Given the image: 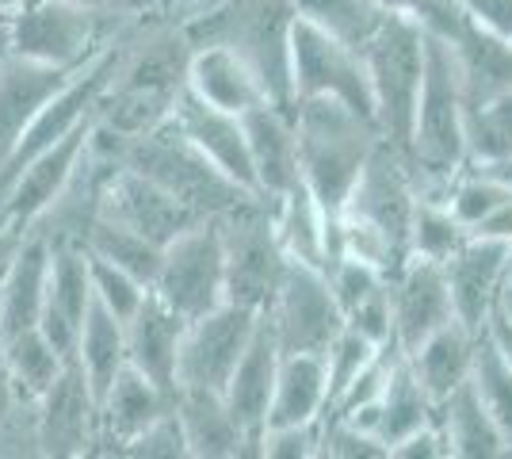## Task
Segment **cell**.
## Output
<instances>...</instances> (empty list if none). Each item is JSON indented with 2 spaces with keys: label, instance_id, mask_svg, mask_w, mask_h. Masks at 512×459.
<instances>
[{
  "label": "cell",
  "instance_id": "obj_31",
  "mask_svg": "<svg viewBox=\"0 0 512 459\" xmlns=\"http://www.w3.org/2000/svg\"><path fill=\"white\" fill-rule=\"evenodd\" d=\"M436 414H440V425H444V433H448L451 456H459V459L509 456L505 433L497 429V421H493V414L486 410L482 394L474 391L470 379L451 394L448 402H440Z\"/></svg>",
  "mask_w": 512,
  "mask_h": 459
},
{
  "label": "cell",
  "instance_id": "obj_14",
  "mask_svg": "<svg viewBox=\"0 0 512 459\" xmlns=\"http://www.w3.org/2000/svg\"><path fill=\"white\" fill-rule=\"evenodd\" d=\"M96 131V115L85 119L77 131H69L62 142H54L46 153H39L31 165H23V173L0 192V222L16 234H31L39 222L54 211V203L65 196V188L73 184V176L81 169Z\"/></svg>",
  "mask_w": 512,
  "mask_h": 459
},
{
  "label": "cell",
  "instance_id": "obj_5",
  "mask_svg": "<svg viewBox=\"0 0 512 459\" xmlns=\"http://www.w3.org/2000/svg\"><path fill=\"white\" fill-rule=\"evenodd\" d=\"M299 20L295 0H214L199 16L184 20L192 46H226L260 77L268 100L279 108H295L291 77V31Z\"/></svg>",
  "mask_w": 512,
  "mask_h": 459
},
{
  "label": "cell",
  "instance_id": "obj_36",
  "mask_svg": "<svg viewBox=\"0 0 512 459\" xmlns=\"http://www.w3.org/2000/svg\"><path fill=\"white\" fill-rule=\"evenodd\" d=\"M4 364H8V375L16 383V394H20L23 406H35L50 383L62 375L65 368V356L54 349V341L46 337L43 329H23L16 337H4ZM73 360V356H69Z\"/></svg>",
  "mask_w": 512,
  "mask_h": 459
},
{
  "label": "cell",
  "instance_id": "obj_48",
  "mask_svg": "<svg viewBox=\"0 0 512 459\" xmlns=\"http://www.w3.org/2000/svg\"><path fill=\"white\" fill-rule=\"evenodd\" d=\"M344 326L360 329L367 341H375V345H390V341H398L394 337V303H390V280L383 287H375L360 306H352L348 314H344Z\"/></svg>",
  "mask_w": 512,
  "mask_h": 459
},
{
  "label": "cell",
  "instance_id": "obj_29",
  "mask_svg": "<svg viewBox=\"0 0 512 459\" xmlns=\"http://www.w3.org/2000/svg\"><path fill=\"white\" fill-rule=\"evenodd\" d=\"M478 337L482 333H474V329H467L455 318L444 329H436L421 349L409 352V364H413V372H417L421 387L428 391V398L436 402V410H440V402H448L451 394L470 379Z\"/></svg>",
  "mask_w": 512,
  "mask_h": 459
},
{
  "label": "cell",
  "instance_id": "obj_58",
  "mask_svg": "<svg viewBox=\"0 0 512 459\" xmlns=\"http://www.w3.org/2000/svg\"><path fill=\"white\" fill-rule=\"evenodd\" d=\"M474 169H482L486 176H493L497 184H505L512 192V157H505V161H490V165H474Z\"/></svg>",
  "mask_w": 512,
  "mask_h": 459
},
{
  "label": "cell",
  "instance_id": "obj_56",
  "mask_svg": "<svg viewBox=\"0 0 512 459\" xmlns=\"http://www.w3.org/2000/svg\"><path fill=\"white\" fill-rule=\"evenodd\" d=\"M77 4H92V8L119 12V16H150V0H77Z\"/></svg>",
  "mask_w": 512,
  "mask_h": 459
},
{
  "label": "cell",
  "instance_id": "obj_51",
  "mask_svg": "<svg viewBox=\"0 0 512 459\" xmlns=\"http://www.w3.org/2000/svg\"><path fill=\"white\" fill-rule=\"evenodd\" d=\"M390 456H398V459H444V456H451L448 433H444V425H440V421H432V425L417 429V433L406 437L402 444H394V448H390Z\"/></svg>",
  "mask_w": 512,
  "mask_h": 459
},
{
  "label": "cell",
  "instance_id": "obj_47",
  "mask_svg": "<svg viewBox=\"0 0 512 459\" xmlns=\"http://www.w3.org/2000/svg\"><path fill=\"white\" fill-rule=\"evenodd\" d=\"M321 456H337V459H367V456H390L383 437L356 429L352 421H321Z\"/></svg>",
  "mask_w": 512,
  "mask_h": 459
},
{
  "label": "cell",
  "instance_id": "obj_10",
  "mask_svg": "<svg viewBox=\"0 0 512 459\" xmlns=\"http://www.w3.org/2000/svg\"><path fill=\"white\" fill-rule=\"evenodd\" d=\"M291 77H295V104L321 96L360 111L375 123V92L363 50L333 39L329 31H321L302 16L291 31Z\"/></svg>",
  "mask_w": 512,
  "mask_h": 459
},
{
  "label": "cell",
  "instance_id": "obj_7",
  "mask_svg": "<svg viewBox=\"0 0 512 459\" xmlns=\"http://www.w3.org/2000/svg\"><path fill=\"white\" fill-rule=\"evenodd\" d=\"M119 157H123V165H130L134 173L150 176L153 184H161L169 196H176L203 219H218V215L234 211L237 203L253 199V192L234 184L188 134L180 131L176 119L153 127L150 134L123 138Z\"/></svg>",
  "mask_w": 512,
  "mask_h": 459
},
{
  "label": "cell",
  "instance_id": "obj_63",
  "mask_svg": "<svg viewBox=\"0 0 512 459\" xmlns=\"http://www.w3.org/2000/svg\"><path fill=\"white\" fill-rule=\"evenodd\" d=\"M0 280H4V272H0Z\"/></svg>",
  "mask_w": 512,
  "mask_h": 459
},
{
  "label": "cell",
  "instance_id": "obj_18",
  "mask_svg": "<svg viewBox=\"0 0 512 459\" xmlns=\"http://www.w3.org/2000/svg\"><path fill=\"white\" fill-rule=\"evenodd\" d=\"M50 280H46V303H43V329L54 341V349L65 360L77 356L81 326L88 318V306L96 299L92 291V272H88V253L73 241H50Z\"/></svg>",
  "mask_w": 512,
  "mask_h": 459
},
{
  "label": "cell",
  "instance_id": "obj_43",
  "mask_svg": "<svg viewBox=\"0 0 512 459\" xmlns=\"http://www.w3.org/2000/svg\"><path fill=\"white\" fill-rule=\"evenodd\" d=\"M505 199H509V188H505V184H497V180H493V176H486L482 169H474V165H470L467 173L459 176V180L448 188L451 215L467 226V234L482 219H490V215L501 207V203H505Z\"/></svg>",
  "mask_w": 512,
  "mask_h": 459
},
{
  "label": "cell",
  "instance_id": "obj_49",
  "mask_svg": "<svg viewBox=\"0 0 512 459\" xmlns=\"http://www.w3.org/2000/svg\"><path fill=\"white\" fill-rule=\"evenodd\" d=\"M123 456H157V459L188 456V440H184V429H180L176 410H169L165 417H157L142 437L130 440L127 448H123Z\"/></svg>",
  "mask_w": 512,
  "mask_h": 459
},
{
  "label": "cell",
  "instance_id": "obj_16",
  "mask_svg": "<svg viewBox=\"0 0 512 459\" xmlns=\"http://www.w3.org/2000/svg\"><path fill=\"white\" fill-rule=\"evenodd\" d=\"M100 219L138 230L142 238L157 241V245H169L184 230L199 226L203 215H195L192 207H184L176 196H169L161 184H153L150 176L134 173L130 165L119 161L107 173L104 192H100Z\"/></svg>",
  "mask_w": 512,
  "mask_h": 459
},
{
  "label": "cell",
  "instance_id": "obj_50",
  "mask_svg": "<svg viewBox=\"0 0 512 459\" xmlns=\"http://www.w3.org/2000/svg\"><path fill=\"white\" fill-rule=\"evenodd\" d=\"M260 456L272 459H310L321 456V421L310 425H283V429H268Z\"/></svg>",
  "mask_w": 512,
  "mask_h": 459
},
{
  "label": "cell",
  "instance_id": "obj_39",
  "mask_svg": "<svg viewBox=\"0 0 512 459\" xmlns=\"http://www.w3.org/2000/svg\"><path fill=\"white\" fill-rule=\"evenodd\" d=\"M467 238V226L451 215L448 199H417L413 226H409V257H425V261L444 264L467 245Z\"/></svg>",
  "mask_w": 512,
  "mask_h": 459
},
{
  "label": "cell",
  "instance_id": "obj_61",
  "mask_svg": "<svg viewBox=\"0 0 512 459\" xmlns=\"http://www.w3.org/2000/svg\"><path fill=\"white\" fill-rule=\"evenodd\" d=\"M8 54H12V50H8V20H4L0 23V62H4Z\"/></svg>",
  "mask_w": 512,
  "mask_h": 459
},
{
  "label": "cell",
  "instance_id": "obj_52",
  "mask_svg": "<svg viewBox=\"0 0 512 459\" xmlns=\"http://www.w3.org/2000/svg\"><path fill=\"white\" fill-rule=\"evenodd\" d=\"M463 8L478 27L512 43V0H463Z\"/></svg>",
  "mask_w": 512,
  "mask_h": 459
},
{
  "label": "cell",
  "instance_id": "obj_40",
  "mask_svg": "<svg viewBox=\"0 0 512 459\" xmlns=\"http://www.w3.org/2000/svg\"><path fill=\"white\" fill-rule=\"evenodd\" d=\"M470 165H490L512 157V88L482 104H467Z\"/></svg>",
  "mask_w": 512,
  "mask_h": 459
},
{
  "label": "cell",
  "instance_id": "obj_28",
  "mask_svg": "<svg viewBox=\"0 0 512 459\" xmlns=\"http://www.w3.org/2000/svg\"><path fill=\"white\" fill-rule=\"evenodd\" d=\"M188 88L199 100H207L211 108L230 111V115H245L249 108L268 100V92L260 85V77L249 69V62L237 58L226 46H195Z\"/></svg>",
  "mask_w": 512,
  "mask_h": 459
},
{
  "label": "cell",
  "instance_id": "obj_20",
  "mask_svg": "<svg viewBox=\"0 0 512 459\" xmlns=\"http://www.w3.org/2000/svg\"><path fill=\"white\" fill-rule=\"evenodd\" d=\"M505 257H509V241L470 234L467 245L451 261H444L455 318L474 333L486 329L493 306H497V295L505 284Z\"/></svg>",
  "mask_w": 512,
  "mask_h": 459
},
{
  "label": "cell",
  "instance_id": "obj_41",
  "mask_svg": "<svg viewBox=\"0 0 512 459\" xmlns=\"http://www.w3.org/2000/svg\"><path fill=\"white\" fill-rule=\"evenodd\" d=\"M470 383H474V391L482 394V402H486V410L497 421V429L505 433V444H509V456H512V364L493 349V341L486 333L478 337Z\"/></svg>",
  "mask_w": 512,
  "mask_h": 459
},
{
  "label": "cell",
  "instance_id": "obj_46",
  "mask_svg": "<svg viewBox=\"0 0 512 459\" xmlns=\"http://www.w3.org/2000/svg\"><path fill=\"white\" fill-rule=\"evenodd\" d=\"M325 276H329V287H333V295H337V303H341L344 314H348L352 306H360L375 287L386 284V276L375 264L360 261V257H348V253L329 264Z\"/></svg>",
  "mask_w": 512,
  "mask_h": 459
},
{
  "label": "cell",
  "instance_id": "obj_33",
  "mask_svg": "<svg viewBox=\"0 0 512 459\" xmlns=\"http://www.w3.org/2000/svg\"><path fill=\"white\" fill-rule=\"evenodd\" d=\"M77 360L85 368L88 383L96 402H104V394L111 391V383L119 379V372L127 368V322H119L100 299H92L88 318L81 326V341H77Z\"/></svg>",
  "mask_w": 512,
  "mask_h": 459
},
{
  "label": "cell",
  "instance_id": "obj_25",
  "mask_svg": "<svg viewBox=\"0 0 512 459\" xmlns=\"http://www.w3.org/2000/svg\"><path fill=\"white\" fill-rule=\"evenodd\" d=\"M172 394H165L157 383H150L138 368H123L119 379L111 383V391L100 402V429H96V448L92 456H123L134 437H142L157 417L172 410Z\"/></svg>",
  "mask_w": 512,
  "mask_h": 459
},
{
  "label": "cell",
  "instance_id": "obj_8",
  "mask_svg": "<svg viewBox=\"0 0 512 459\" xmlns=\"http://www.w3.org/2000/svg\"><path fill=\"white\" fill-rule=\"evenodd\" d=\"M363 58H367V73H371L379 134L409 161L417 100H421V85H425V27L409 16H386L375 39L363 46Z\"/></svg>",
  "mask_w": 512,
  "mask_h": 459
},
{
  "label": "cell",
  "instance_id": "obj_13",
  "mask_svg": "<svg viewBox=\"0 0 512 459\" xmlns=\"http://www.w3.org/2000/svg\"><path fill=\"white\" fill-rule=\"evenodd\" d=\"M256 326H260V310L237 303L214 306L211 314L188 322L180 345V387L226 391L245 349L253 345Z\"/></svg>",
  "mask_w": 512,
  "mask_h": 459
},
{
  "label": "cell",
  "instance_id": "obj_35",
  "mask_svg": "<svg viewBox=\"0 0 512 459\" xmlns=\"http://www.w3.org/2000/svg\"><path fill=\"white\" fill-rule=\"evenodd\" d=\"M81 249L92 253V257H100V261L115 264V268H123V272H130L134 280H142L150 291L157 284V272H161V257H165V245L142 238L138 230H127L119 222L100 219V215L85 230Z\"/></svg>",
  "mask_w": 512,
  "mask_h": 459
},
{
  "label": "cell",
  "instance_id": "obj_11",
  "mask_svg": "<svg viewBox=\"0 0 512 459\" xmlns=\"http://www.w3.org/2000/svg\"><path fill=\"white\" fill-rule=\"evenodd\" d=\"M264 318L276 329L279 352H318L325 356L329 345L344 329V310L329 287V276L318 264L287 257L276 295L264 310Z\"/></svg>",
  "mask_w": 512,
  "mask_h": 459
},
{
  "label": "cell",
  "instance_id": "obj_37",
  "mask_svg": "<svg viewBox=\"0 0 512 459\" xmlns=\"http://www.w3.org/2000/svg\"><path fill=\"white\" fill-rule=\"evenodd\" d=\"M272 219H276L279 245L287 257L325 268V215L306 184L272 199Z\"/></svg>",
  "mask_w": 512,
  "mask_h": 459
},
{
  "label": "cell",
  "instance_id": "obj_42",
  "mask_svg": "<svg viewBox=\"0 0 512 459\" xmlns=\"http://www.w3.org/2000/svg\"><path fill=\"white\" fill-rule=\"evenodd\" d=\"M383 349V345H375V341H367L360 329L344 326L337 333V341L329 345L325 352V387H329V398H325V414L321 421L333 414V406L344 398V391L360 379V372L375 360V352Z\"/></svg>",
  "mask_w": 512,
  "mask_h": 459
},
{
  "label": "cell",
  "instance_id": "obj_27",
  "mask_svg": "<svg viewBox=\"0 0 512 459\" xmlns=\"http://www.w3.org/2000/svg\"><path fill=\"white\" fill-rule=\"evenodd\" d=\"M50 238L31 230L0 280V341L43 322L46 280H50Z\"/></svg>",
  "mask_w": 512,
  "mask_h": 459
},
{
  "label": "cell",
  "instance_id": "obj_1",
  "mask_svg": "<svg viewBox=\"0 0 512 459\" xmlns=\"http://www.w3.org/2000/svg\"><path fill=\"white\" fill-rule=\"evenodd\" d=\"M192 54L195 46L180 23H142L96 104V123L115 138H138L169 123L188 88Z\"/></svg>",
  "mask_w": 512,
  "mask_h": 459
},
{
  "label": "cell",
  "instance_id": "obj_17",
  "mask_svg": "<svg viewBox=\"0 0 512 459\" xmlns=\"http://www.w3.org/2000/svg\"><path fill=\"white\" fill-rule=\"evenodd\" d=\"M386 280H390V303H394V337H398L406 356L413 349H421L436 329L455 322V303H451L444 264L409 257Z\"/></svg>",
  "mask_w": 512,
  "mask_h": 459
},
{
  "label": "cell",
  "instance_id": "obj_24",
  "mask_svg": "<svg viewBox=\"0 0 512 459\" xmlns=\"http://www.w3.org/2000/svg\"><path fill=\"white\" fill-rule=\"evenodd\" d=\"M279 341L272 322L260 314V326H256L253 345L245 349L241 364L234 368L230 383H226V402L234 417L241 421L245 437L253 444V456H260V444H264V429H268V406H272V391H276V375H279Z\"/></svg>",
  "mask_w": 512,
  "mask_h": 459
},
{
  "label": "cell",
  "instance_id": "obj_54",
  "mask_svg": "<svg viewBox=\"0 0 512 459\" xmlns=\"http://www.w3.org/2000/svg\"><path fill=\"white\" fill-rule=\"evenodd\" d=\"M482 333H486V337L493 341V349L501 352V356H505V360L512 364V318H509V314L493 306L490 322H486V329H482Z\"/></svg>",
  "mask_w": 512,
  "mask_h": 459
},
{
  "label": "cell",
  "instance_id": "obj_21",
  "mask_svg": "<svg viewBox=\"0 0 512 459\" xmlns=\"http://www.w3.org/2000/svg\"><path fill=\"white\" fill-rule=\"evenodd\" d=\"M172 119L180 123V131L192 138L199 150L211 157L222 173L230 176L234 184H241L245 192L260 196V184H256L253 169V153H249V138H245V123L241 115L211 108L207 100H199L192 88H184L180 104L172 111ZM264 199V196H260Z\"/></svg>",
  "mask_w": 512,
  "mask_h": 459
},
{
  "label": "cell",
  "instance_id": "obj_2",
  "mask_svg": "<svg viewBox=\"0 0 512 459\" xmlns=\"http://www.w3.org/2000/svg\"><path fill=\"white\" fill-rule=\"evenodd\" d=\"M299 161L302 184L325 215V268L341 257V215L352 188L360 184L371 153L383 146L379 127L337 100H299Z\"/></svg>",
  "mask_w": 512,
  "mask_h": 459
},
{
  "label": "cell",
  "instance_id": "obj_15",
  "mask_svg": "<svg viewBox=\"0 0 512 459\" xmlns=\"http://www.w3.org/2000/svg\"><path fill=\"white\" fill-rule=\"evenodd\" d=\"M35 410V440L39 456H92L96 429H100V402L92 394L81 360H65L62 375L50 383V391L31 406Z\"/></svg>",
  "mask_w": 512,
  "mask_h": 459
},
{
  "label": "cell",
  "instance_id": "obj_4",
  "mask_svg": "<svg viewBox=\"0 0 512 459\" xmlns=\"http://www.w3.org/2000/svg\"><path fill=\"white\" fill-rule=\"evenodd\" d=\"M409 165L417 176V192L448 199V188L470 169L467 153V92L455 46L425 31V85L417 100L413 150Z\"/></svg>",
  "mask_w": 512,
  "mask_h": 459
},
{
  "label": "cell",
  "instance_id": "obj_45",
  "mask_svg": "<svg viewBox=\"0 0 512 459\" xmlns=\"http://www.w3.org/2000/svg\"><path fill=\"white\" fill-rule=\"evenodd\" d=\"M383 8L390 16H409V20H417L428 35H440V39H448V43H455V39L463 35V27H467V20H470L463 0H383Z\"/></svg>",
  "mask_w": 512,
  "mask_h": 459
},
{
  "label": "cell",
  "instance_id": "obj_53",
  "mask_svg": "<svg viewBox=\"0 0 512 459\" xmlns=\"http://www.w3.org/2000/svg\"><path fill=\"white\" fill-rule=\"evenodd\" d=\"M474 238H497V241H512V192H509V199L493 211L490 219H482L474 230H470Z\"/></svg>",
  "mask_w": 512,
  "mask_h": 459
},
{
  "label": "cell",
  "instance_id": "obj_12",
  "mask_svg": "<svg viewBox=\"0 0 512 459\" xmlns=\"http://www.w3.org/2000/svg\"><path fill=\"white\" fill-rule=\"evenodd\" d=\"M153 295H161L184 322L226 303V245L218 219H203L165 245Z\"/></svg>",
  "mask_w": 512,
  "mask_h": 459
},
{
  "label": "cell",
  "instance_id": "obj_59",
  "mask_svg": "<svg viewBox=\"0 0 512 459\" xmlns=\"http://www.w3.org/2000/svg\"><path fill=\"white\" fill-rule=\"evenodd\" d=\"M497 310H505V314L512 318V280H505V284H501V295H497Z\"/></svg>",
  "mask_w": 512,
  "mask_h": 459
},
{
  "label": "cell",
  "instance_id": "obj_32",
  "mask_svg": "<svg viewBox=\"0 0 512 459\" xmlns=\"http://www.w3.org/2000/svg\"><path fill=\"white\" fill-rule=\"evenodd\" d=\"M451 46H455V58H459V69H463L467 104H482V100L512 88V43H505L501 35H493V31L478 27L474 20H467L463 35Z\"/></svg>",
  "mask_w": 512,
  "mask_h": 459
},
{
  "label": "cell",
  "instance_id": "obj_9",
  "mask_svg": "<svg viewBox=\"0 0 512 459\" xmlns=\"http://www.w3.org/2000/svg\"><path fill=\"white\" fill-rule=\"evenodd\" d=\"M218 230L226 245V303L253 306L264 314L287 264L276 219H272V203L260 196L245 199L234 211L218 215Z\"/></svg>",
  "mask_w": 512,
  "mask_h": 459
},
{
  "label": "cell",
  "instance_id": "obj_34",
  "mask_svg": "<svg viewBox=\"0 0 512 459\" xmlns=\"http://www.w3.org/2000/svg\"><path fill=\"white\" fill-rule=\"evenodd\" d=\"M432 421H440L436 402L421 387L409 356H402L394 364L390 379H386L383 398H379V437L386 440V448H394V444H402V440L413 437L417 429L432 425Z\"/></svg>",
  "mask_w": 512,
  "mask_h": 459
},
{
  "label": "cell",
  "instance_id": "obj_62",
  "mask_svg": "<svg viewBox=\"0 0 512 459\" xmlns=\"http://www.w3.org/2000/svg\"><path fill=\"white\" fill-rule=\"evenodd\" d=\"M505 280H512V241H509V257H505Z\"/></svg>",
  "mask_w": 512,
  "mask_h": 459
},
{
  "label": "cell",
  "instance_id": "obj_60",
  "mask_svg": "<svg viewBox=\"0 0 512 459\" xmlns=\"http://www.w3.org/2000/svg\"><path fill=\"white\" fill-rule=\"evenodd\" d=\"M23 0H0V23L8 20V16H12V12H16V8H20Z\"/></svg>",
  "mask_w": 512,
  "mask_h": 459
},
{
  "label": "cell",
  "instance_id": "obj_23",
  "mask_svg": "<svg viewBox=\"0 0 512 459\" xmlns=\"http://www.w3.org/2000/svg\"><path fill=\"white\" fill-rule=\"evenodd\" d=\"M69 81H73L69 69L39 66V62L20 58V54H8L0 62V165L16 153L20 138L35 123V115L43 111L46 100L58 96Z\"/></svg>",
  "mask_w": 512,
  "mask_h": 459
},
{
  "label": "cell",
  "instance_id": "obj_55",
  "mask_svg": "<svg viewBox=\"0 0 512 459\" xmlns=\"http://www.w3.org/2000/svg\"><path fill=\"white\" fill-rule=\"evenodd\" d=\"M20 410H23V402H20V394H16L12 375H8V364H4V345H0V425H4L12 414H20Z\"/></svg>",
  "mask_w": 512,
  "mask_h": 459
},
{
  "label": "cell",
  "instance_id": "obj_30",
  "mask_svg": "<svg viewBox=\"0 0 512 459\" xmlns=\"http://www.w3.org/2000/svg\"><path fill=\"white\" fill-rule=\"evenodd\" d=\"M325 398H329V387H325V356H318V352H283L279 356L272 406H268V429L321 421Z\"/></svg>",
  "mask_w": 512,
  "mask_h": 459
},
{
  "label": "cell",
  "instance_id": "obj_26",
  "mask_svg": "<svg viewBox=\"0 0 512 459\" xmlns=\"http://www.w3.org/2000/svg\"><path fill=\"white\" fill-rule=\"evenodd\" d=\"M172 410L180 417V429L188 440V456L195 459H237L253 456V444L245 437L241 421L234 417L222 391L180 387Z\"/></svg>",
  "mask_w": 512,
  "mask_h": 459
},
{
  "label": "cell",
  "instance_id": "obj_19",
  "mask_svg": "<svg viewBox=\"0 0 512 459\" xmlns=\"http://www.w3.org/2000/svg\"><path fill=\"white\" fill-rule=\"evenodd\" d=\"M241 123H245V138H249V153H253L260 196L272 203V199L287 196L291 188H299L302 161L295 108H279L272 100H264L245 111Z\"/></svg>",
  "mask_w": 512,
  "mask_h": 459
},
{
  "label": "cell",
  "instance_id": "obj_57",
  "mask_svg": "<svg viewBox=\"0 0 512 459\" xmlns=\"http://www.w3.org/2000/svg\"><path fill=\"white\" fill-rule=\"evenodd\" d=\"M27 238V234H16V230H8L4 222H0V272L8 268V261L16 257V249H20V241Z\"/></svg>",
  "mask_w": 512,
  "mask_h": 459
},
{
  "label": "cell",
  "instance_id": "obj_38",
  "mask_svg": "<svg viewBox=\"0 0 512 459\" xmlns=\"http://www.w3.org/2000/svg\"><path fill=\"white\" fill-rule=\"evenodd\" d=\"M295 8L302 20H310L314 27L329 31L333 39L356 46V50L371 43L375 31L390 16L383 0H295Z\"/></svg>",
  "mask_w": 512,
  "mask_h": 459
},
{
  "label": "cell",
  "instance_id": "obj_44",
  "mask_svg": "<svg viewBox=\"0 0 512 459\" xmlns=\"http://www.w3.org/2000/svg\"><path fill=\"white\" fill-rule=\"evenodd\" d=\"M88 272H92V291H96V299H100L119 322H130V318L138 314V306L146 303V295H150V287L142 284V280H134L130 272L100 261V257H92V253H88Z\"/></svg>",
  "mask_w": 512,
  "mask_h": 459
},
{
  "label": "cell",
  "instance_id": "obj_3",
  "mask_svg": "<svg viewBox=\"0 0 512 459\" xmlns=\"http://www.w3.org/2000/svg\"><path fill=\"white\" fill-rule=\"evenodd\" d=\"M417 176L409 161L383 142L371 153L360 184L344 203L341 215V257L371 261L383 276H394L409 261V226L417 211Z\"/></svg>",
  "mask_w": 512,
  "mask_h": 459
},
{
  "label": "cell",
  "instance_id": "obj_22",
  "mask_svg": "<svg viewBox=\"0 0 512 459\" xmlns=\"http://www.w3.org/2000/svg\"><path fill=\"white\" fill-rule=\"evenodd\" d=\"M188 322L172 310L161 295H146L138 314L127 322V360L130 368L157 383L165 394L176 398L180 391V345H184Z\"/></svg>",
  "mask_w": 512,
  "mask_h": 459
},
{
  "label": "cell",
  "instance_id": "obj_6",
  "mask_svg": "<svg viewBox=\"0 0 512 459\" xmlns=\"http://www.w3.org/2000/svg\"><path fill=\"white\" fill-rule=\"evenodd\" d=\"M146 16H119L77 0H23L8 16V50L39 66L85 69Z\"/></svg>",
  "mask_w": 512,
  "mask_h": 459
}]
</instances>
